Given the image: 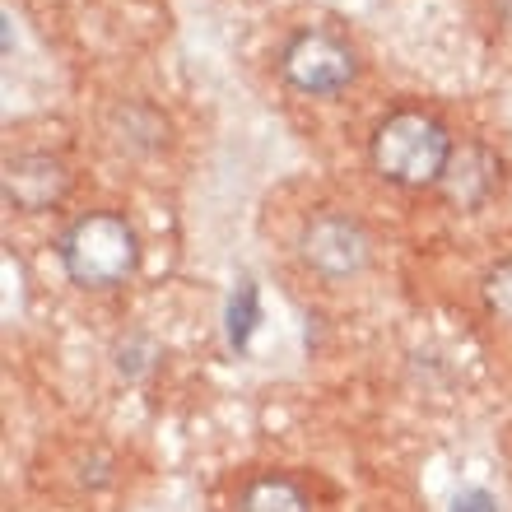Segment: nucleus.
Wrapping results in <instances>:
<instances>
[{"mask_svg":"<svg viewBox=\"0 0 512 512\" xmlns=\"http://www.w3.org/2000/svg\"><path fill=\"white\" fill-rule=\"evenodd\" d=\"M494 173H499V163L489 159L480 145H466L461 154L452 149V163H447V173H443V187H447L452 201L475 205L489 187H494Z\"/></svg>","mask_w":512,"mask_h":512,"instance_id":"423d86ee","label":"nucleus"},{"mask_svg":"<svg viewBox=\"0 0 512 512\" xmlns=\"http://www.w3.org/2000/svg\"><path fill=\"white\" fill-rule=\"evenodd\" d=\"M280 70L298 94H340L359 75V61H354V52L336 33L303 28V33H294V38L284 42Z\"/></svg>","mask_w":512,"mask_h":512,"instance_id":"7ed1b4c3","label":"nucleus"},{"mask_svg":"<svg viewBox=\"0 0 512 512\" xmlns=\"http://www.w3.org/2000/svg\"><path fill=\"white\" fill-rule=\"evenodd\" d=\"M238 512H312L308 489L294 475H256L252 485L238 494Z\"/></svg>","mask_w":512,"mask_h":512,"instance_id":"0eeeda50","label":"nucleus"},{"mask_svg":"<svg viewBox=\"0 0 512 512\" xmlns=\"http://www.w3.org/2000/svg\"><path fill=\"white\" fill-rule=\"evenodd\" d=\"M70 191V173L56 154H14L5 163V201L14 210H47Z\"/></svg>","mask_w":512,"mask_h":512,"instance_id":"39448f33","label":"nucleus"},{"mask_svg":"<svg viewBox=\"0 0 512 512\" xmlns=\"http://www.w3.org/2000/svg\"><path fill=\"white\" fill-rule=\"evenodd\" d=\"M252 326H256V289L243 280L238 294H233V303H229V340L233 345H247Z\"/></svg>","mask_w":512,"mask_h":512,"instance_id":"1a4fd4ad","label":"nucleus"},{"mask_svg":"<svg viewBox=\"0 0 512 512\" xmlns=\"http://www.w3.org/2000/svg\"><path fill=\"white\" fill-rule=\"evenodd\" d=\"M373 163L396 187H433L452 163V135L429 112H391L373 135Z\"/></svg>","mask_w":512,"mask_h":512,"instance_id":"f03ea898","label":"nucleus"},{"mask_svg":"<svg viewBox=\"0 0 512 512\" xmlns=\"http://www.w3.org/2000/svg\"><path fill=\"white\" fill-rule=\"evenodd\" d=\"M56 256L75 284L84 289H117L140 266V238L122 215H80L61 233Z\"/></svg>","mask_w":512,"mask_h":512,"instance_id":"f257e3e1","label":"nucleus"},{"mask_svg":"<svg viewBox=\"0 0 512 512\" xmlns=\"http://www.w3.org/2000/svg\"><path fill=\"white\" fill-rule=\"evenodd\" d=\"M457 512H494V499H489L485 489H471V494L457 499Z\"/></svg>","mask_w":512,"mask_h":512,"instance_id":"9d476101","label":"nucleus"},{"mask_svg":"<svg viewBox=\"0 0 512 512\" xmlns=\"http://www.w3.org/2000/svg\"><path fill=\"white\" fill-rule=\"evenodd\" d=\"M303 261H308L317 275H326V280H350V275H359V270L368 266V252H373V243H368L364 224L354 215H317L303 229Z\"/></svg>","mask_w":512,"mask_h":512,"instance_id":"20e7f679","label":"nucleus"},{"mask_svg":"<svg viewBox=\"0 0 512 512\" xmlns=\"http://www.w3.org/2000/svg\"><path fill=\"white\" fill-rule=\"evenodd\" d=\"M485 303L499 322L512 326V261H499V266L485 275Z\"/></svg>","mask_w":512,"mask_h":512,"instance_id":"6e6552de","label":"nucleus"}]
</instances>
